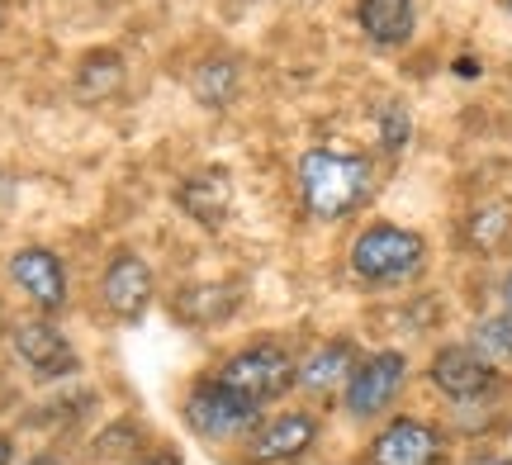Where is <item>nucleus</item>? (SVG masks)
Listing matches in <instances>:
<instances>
[{"instance_id": "nucleus-7", "label": "nucleus", "mask_w": 512, "mask_h": 465, "mask_svg": "<svg viewBox=\"0 0 512 465\" xmlns=\"http://www.w3.org/2000/svg\"><path fill=\"white\" fill-rule=\"evenodd\" d=\"M427 380H432V390L446 394L451 404H479L484 394L498 390V366H489L470 342H451V347H441V352L432 356Z\"/></svg>"}, {"instance_id": "nucleus-23", "label": "nucleus", "mask_w": 512, "mask_h": 465, "mask_svg": "<svg viewBox=\"0 0 512 465\" xmlns=\"http://www.w3.org/2000/svg\"><path fill=\"white\" fill-rule=\"evenodd\" d=\"M24 465H62V461H53V456H34V461H24Z\"/></svg>"}, {"instance_id": "nucleus-24", "label": "nucleus", "mask_w": 512, "mask_h": 465, "mask_svg": "<svg viewBox=\"0 0 512 465\" xmlns=\"http://www.w3.org/2000/svg\"><path fill=\"white\" fill-rule=\"evenodd\" d=\"M484 465H512V456H503V461H484Z\"/></svg>"}, {"instance_id": "nucleus-10", "label": "nucleus", "mask_w": 512, "mask_h": 465, "mask_svg": "<svg viewBox=\"0 0 512 465\" xmlns=\"http://www.w3.org/2000/svg\"><path fill=\"white\" fill-rule=\"evenodd\" d=\"M318 442V418L313 413H275L266 418L261 428L252 432V442H247V456L256 465H275V461H294V456H304V451Z\"/></svg>"}, {"instance_id": "nucleus-11", "label": "nucleus", "mask_w": 512, "mask_h": 465, "mask_svg": "<svg viewBox=\"0 0 512 465\" xmlns=\"http://www.w3.org/2000/svg\"><path fill=\"white\" fill-rule=\"evenodd\" d=\"M10 280L34 299L38 309H48V314L67 304V266L48 247H19L15 257H10Z\"/></svg>"}, {"instance_id": "nucleus-4", "label": "nucleus", "mask_w": 512, "mask_h": 465, "mask_svg": "<svg viewBox=\"0 0 512 465\" xmlns=\"http://www.w3.org/2000/svg\"><path fill=\"white\" fill-rule=\"evenodd\" d=\"M185 423L209 442H238V437H252L261 428V409L238 399L233 390L214 385V380H200L185 399Z\"/></svg>"}, {"instance_id": "nucleus-26", "label": "nucleus", "mask_w": 512, "mask_h": 465, "mask_svg": "<svg viewBox=\"0 0 512 465\" xmlns=\"http://www.w3.org/2000/svg\"><path fill=\"white\" fill-rule=\"evenodd\" d=\"M0 328H5V314H0Z\"/></svg>"}, {"instance_id": "nucleus-18", "label": "nucleus", "mask_w": 512, "mask_h": 465, "mask_svg": "<svg viewBox=\"0 0 512 465\" xmlns=\"http://www.w3.org/2000/svg\"><path fill=\"white\" fill-rule=\"evenodd\" d=\"M233 86H238V72H233L228 57H209L200 72H195V95H200L204 105H228Z\"/></svg>"}, {"instance_id": "nucleus-15", "label": "nucleus", "mask_w": 512, "mask_h": 465, "mask_svg": "<svg viewBox=\"0 0 512 465\" xmlns=\"http://www.w3.org/2000/svg\"><path fill=\"white\" fill-rule=\"evenodd\" d=\"M119 86H124V62L114 53H91L81 62V76H76L81 100H105V95H114Z\"/></svg>"}, {"instance_id": "nucleus-19", "label": "nucleus", "mask_w": 512, "mask_h": 465, "mask_svg": "<svg viewBox=\"0 0 512 465\" xmlns=\"http://www.w3.org/2000/svg\"><path fill=\"white\" fill-rule=\"evenodd\" d=\"M408 133H413L408 110H403V105H384V114H380V143H384V148L399 152L403 143H408Z\"/></svg>"}, {"instance_id": "nucleus-22", "label": "nucleus", "mask_w": 512, "mask_h": 465, "mask_svg": "<svg viewBox=\"0 0 512 465\" xmlns=\"http://www.w3.org/2000/svg\"><path fill=\"white\" fill-rule=\"evenodd\" d=\"M0 465H10V442L0 437Z\"/></svg>"}, {"instance_id": "nucleus-25", "label": "nucleus", "mask_w": 512, "mask_h": 465, "mask_svg": "<svg viewBox=\"0 0 512 465\" xmlns=\"http://www.w3.org/2000/svg\"><path fill=\"white\" fill-rule=\"evenodd\" d=\"M0 24H5V0H0Z\"/></svg>"}, {"instance_id": "nucleus-5", "label": "nucleus", "mask_w": 512, "mask_h": 465, "mask_svg": "<svg viewBox=\"0 0 512 465\" xmlns=\"http://www.w3.org/2000/svg\"><path fill=\"white\" fill-rule=\"evenodd\" d=\"M403 380H408V356L403 352L361 356L347 380V390H342V409H347L356 423H370V418H380V413L399 399Z\"/></svg>"}, {"instance_id": "nucleus-27", "label": "nucleus", "mask_w": 512, "mask_h": 465, "mask_svg": "<svg viewBox=\"0 0 512 465\" xmlns=\"http://www.w3.org/2000/svg\"><path fill=\"white\" fill-rule=\"evenodd\" d=\"M508 5H512V0H508Z\"/></svg>"}, {"instance_id": "nucleus-14", "label": "nucleus", "mask_w": 512, "mask_h": 465, "mask_svg": "<svg viewBox=\"0 0 512 465\" xmlns=\"http://www.w3.org/2000/svg\"><path fill=\"white\" fill-rule=\"evenodd\" d=\"M176 200L190 219H200V224H223V214H228V200H233V186H228V176L219 167H200L190 171L176 190Z\"/></svg>"}, {"instance_id": "nucleus-6", "label": "nucleus", "mask_w": 512, "mask_h": 465, "mask_svg": "<svg viewBox=\"0 0 512 465\" xmlns=\"http://www.w3.org/2000/svg\"><path fill=\"white\" fill-rule=\"evenodd\" d=\"M366 465H446V432L427 418H389L366 447Z\"/></svg>"}, {"instance_id": "nucleus-13", "label": "nucleus", "mask_w": 512, "mask_h": 465, "mask_svg": "<svg viewBox=\"0 0 512 465\" xmlns=\"http://www.w3.org/2000/svg\"><path fill=\"white\" fill-rule=\"evenodd\" d=\"M356 24H361V34L370 43L399 48L418 29V10H413V0H361L356 5Z\"/></svg>"}, {"instance_id": "nucleus-12", "label": "nucleus", "mask_w": 512, "mask_h": 465, "mask_svg": "<svg viewBox=\"0 0 512 465\" xmlns=\"http://www.w3.org/2000/svg\"><path fill=\"white\" fill-rule=\"evenodd\" d=\"M356 347L347 337H332L323 347H313L309 356H299V385L313 394H332V390H347L351 371H356Z\"/></svg>"}, {"instance_id": "nucleus-1", "label": "nucleus", "mask_w": 512, "mask_h": 465, "mask_svg": "<svg viewBox=\"0 0 512 465\" xmlns=\"http://www.w3.org/2000/svg\"><path fill=\"white\" fill-rule=\"evenodd\" d=\"M375 190V162L366 152L342 148H309L299 157V195L318 224L351 219Z\"/></svg>"}, {"instance_id": "nucleus-21", "label": "nucleus", "mask_w": 512, "mask_h": 465, "mask_svg": "<svg viewBox=\"0 0 512 465\" xmlns=\"http://www.w3.org/2000/svg\"><path fill=\"white\" fill-rule=\"evenodd\" d=\"M503 314H512V271L503 276Z\"/></svg>"}, {"instance_id": "nucleus-3", "label": "nucleus", "mask_w": 512, "mask_h": 465, "mask_svg": "<svg viewBox=\"0 0 512 465\" xmlns=\"http://www.w3.org/2000/svg\"><path fill=\"white\" fill-rule=\"evenodd\" d=\"M209 380L233 390L247 404H256V409H266L271 399H280L299 380V361L285 347H275V342H256V347H242V352L228 356Z\"/></svg>"}, {"instance_id": "nucleus-9", "label": "nucleus", "mask_w": 512, "mask_h": 465, "mask_svg": "<svg viewBox=\"0 0 512 465\" xmlns=\"http://www.w3.org/2000/svg\"><path fill=\"white\" fill-rule=\"evenodd\" d=\"M100 295H105V309L119 323H138L147 299H152V266L143 257H133V252H119L100 276Z\"/></svg>"}, {"instance_id": "nucleus-20", "label": "nucleus", "mask_w": 512, "mask_h": 465, "mask_svg": "<svg viewBox=\"0 0 512 465\" xmlns=\"http://www.w3.org/2000/svg\"><path fill=\"white\" fill-rule=\"evenodd\" d=\"M138 465H181V456H176V451H157V456H147V461H138Z\"/></svg>"}, {"instance_id": "nucleus-16", "label": "nucleus", "mask_w": 512, "mask_h": 465, "mask_svg": "<svg viewBox=\"0 0 512 465\" xmlns=\"http://www.w3.org/2000/svg\"><path fill=\"white\" fill-rule=\"evenodd\" d=\"M470 347L489 366H512V314H494V318H484V323H475Z\"/></svg>"}, {"instance_id": "nucleus-8", "label": "nucleus", "mask_w": 512, "mask_h": 465, "mask_svg": "<svg viewBox=\"0 0 512 465\" xmlns=\"http://www.w3.org/2000/svg\"><path fill=\"white\" fill-rule=\"evenodd\" d=\"M10 342H15V356L38 375V380H57V375L76 371L72 342L57 333L53 323H43V318H24V323H15V328H10Z\"/></svg>"}, {"instance_id": "nucleus-17", "label": "nucleus", "mask_w": 512, "mask_h": 465, "mask_svg": "<svg viewBox=\"0 0 512 465\" xmlns=\"http://www.w3.org/2000/svg\"><path fill=\"white\" fill-rule=\"evenodd\" d=\"M512 228V214L503 205H484L470 214V224H465V242L475 247V252H498L503 238H508Z\"/></svg>"}, {"instance_id": "nucleus-2", "label": "nucleus", "mask_w": 512, "mask_h": 465, "mask_svg": "<svg viewBox=\"0 0 512 465\" xmlns=\"http://www.w3.org/2000/svg\"><path fill=\"white\" fill-rule=\"evenodd\" d=\"M427 266V242L422 233L403 224H370L356 233L351 242V276L370 285V290H394V285H408V280L422 276Z\"/></svg>"}]
</instances>
